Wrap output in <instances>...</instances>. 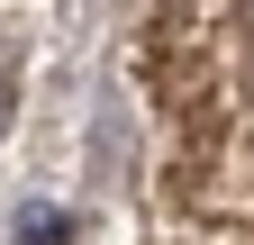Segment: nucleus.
Wrapping results in <instances>:
<instances>
[{
    "label": "nucleus",
    "instance_id": "f257e3e1",
    "mask_svg": "<svg viewBox=\"0 0 254 245\" xmlns=\"http://www.w3.org/2000/svg\"><path fill=\"white\" fill-rule=\"evenodd\" d=\"M64 236H73L64 209H18V245H64Z\"/></svg>",
    "mask_w": 254,
    "mask_h": 245
},
{
    "label": "nucleus",
    "instance_id": "f03ea898",
    "mask_svg": "<svg viewBox=\"0 0 254 245\" xmlns=\"http://www.w3.org/2000/svg\"><path fill=\"white\" fill-rule=\"evenodd\" d=\"M0 127H9V82H0Z\"/></svg>",
    "mask_w": 254,
    "mask_h": 245
}]
</instances>
